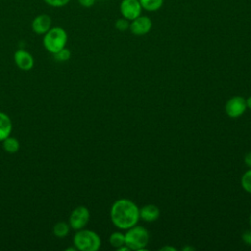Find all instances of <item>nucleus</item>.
<instances>
[{
  "mask_svg": "<svg viewBox=\"0 0 251 251\" xmlns=\"http://www.w3.org/2000/svg\"><path fill=\"white\" fill-rule=\"evenodd\" d=\"M152 27V21L147 16H139L131 21L129 25V30L132 34L141 36L150 31Z\"/></svg>",
  "mask_w": 251,
  "mask_h": 251,
  "instance_id": "obj_8",
  "label": "nucleus"
},
{
  "mask_svg": "<svg viewBox=\"0 0 251 251\" xmlns=\"http://www.w3.org/2000/svg\"><path fill=\"white\" fill-rule=\"evenodd\" d=\"M129 25H130L129 21L123 17V18H120V19H118L116 21L115 27L118 30H120V31H126V30H127L129 28Z\"/></svg>",
  "mask_w": 251,
  "mask_h": 251,
  "instance_id": "obj_19",
  "label": "nucleus"
},
{
  "mask_svg": "<svg viewBox=\"0 0 251 251\" xmlns=\"http://www.w3.org/2000/svg\"><path fill=\"white\" fill-rule=\"evenodd\" d=\"M142 9L148 12L158 11L164 3V0H139Z\"/></svg>",
  "mask_w": 251,
  "mask_h": 251,
  "instance_id": "obj_16",
  "label": "nucleus"
},
{
  "mask_svg": "<svg viewBox=\"0 0 251 251\" xmlns=\"http://www.w3.org/2000/svg\"><path fill=\"white\" fill-rule=\"evenodd\" d=\"M77 2L80 6L84 8H90L95 4L96 0H77Z\"/></svg>",
  "mask_w": 251,
  "mask_h": 251,
  "instance_id": "obj_22",
  "label": "nucleus"
},
{
  "mask_svg": "<svg viewBox=\"0 0 251 251\" xmlns=\"http://www.w3.org/2000/svg\"><path fill=\"white\" fill-rule=\"evenodd\" d=\"M160 209L153 204H147L139 209V219L147 223L155 222L160 217Z\"/></svg>",
  "mask_w": 251,
  "mask_h": 251,
  "instance_id": "obj_11",
  "label": "nucleus"
},
{
  "mask_svg": "<svg viewBox=\"0 0 251 251\" xmlns=\"http://www.w3.org/2000/svg\"><path fill=\"white\" fill-rule=\"evenodd\" d=\"M244 164L250 169L251 168V151L244 156Z\"/></svg>",
  "mask_w": 251,
  "mask_h": 251,
  "instance_id": "obj_23",
  "label": "nucleus"
},
{
  "mask_svg": "<svg viewBox=\"0 0 251 251\" xmlns=\"http://www.w3.org/2000/svg\"><path fill=\"white\" fill-rule=\"evenodd\" d=\"M160 250H162V251H169V250H171V251H176V249L175 247H172V246H164V247L160 248Z\"/></svg>",
  "mask_w": 251,
  "mask_h": 251,
  "instance_id": "obj_24",
  "label": "nucleus"
},
{
  "mask_svg": "<svg viewBox=\"0 0 251 251\" xmlns=\"http://www.w3.org/2000/svg\"><path fill=\"white\" fill-rule=\"evenodd\" d=\"M109 243L112 247L118 249L123 245H126V236L123 232L120 231H115L111 233L109 237Z\"/></svg>",
  "mask_w": 251,
  "mask_h": 251,
  "instance_id": "obj_15",
  "label": "nucleus"
},
{
  "mask_svg": "<svg viewBox=\"0 0 251 251\" xmlns=\"http://www.w3.org/2000/svg\"><path fill=\"white\" fill-rule=\"evenodd\" d=\"M125 236H126V245L130 250H136V251L147 250L146 246L149 242V232L144 226L135 225L130 228L126 229Z\"/></svg>",
  "mask_w": 251,
  "mask_h": 251,
  "instance_id": "obj_4",
  "label": "nucleus"
},
{
  "mask_svg": "<svg viewBox=\"0 0 251 251\" xmlns=\"http://www.w3.org/2000/svg\"><path fill=\"white\" fill-rule=\"evenodd\" d=\"M13 129L11 118L4 112H0V142L10 136Z\"/></svg>",
  "mask_w": 251,
  "mask_h": 251,
  "instance_id": "obj_12",
  "label": "nucleus"
},
{
  "mask_svg": "<svg viewBox=\"0 0 251 251\" xmlns=\"http://www.w3.org/2000/svg\"><path fill=\"white\" fill-rule=\"evenodd\" d=\"M71 230V226L69 223L66 222H58L53 226V234L58 238H64L66 237Z\"/></svg>",
  "mask_w": 251,
  "mask_h": 251,
  "instance_id": "obj_14",
  "label": "nucleus"
},
{
  "mask_svg": "<svg viewBox=\"0 0 251 251\" xmlns=\"http://www.w3.org/2000/svg\"><path fill=\"white\" fill-rule=\"evenodd\" d=\"M110 219L116 227L126 230L137 225L139 221V208L133 201L127 198L118 199L111 206Z\"/></svg>",
  "mask_w": 251,
  "mask_h": 251,
  "instance_id": "obj_1",
  "label": "nucleus"
},
{
  "mask_svg": "<svg viewBox=\"0 0 251 251\" xmlns=\"http://www.w3.org/2000/svg\"><path fill=\"white\" fill-rule=\"evenodd\" d=\"M247 107H246V100L245 98H243L242 96H233L231 98H229L225 106V110L226 115L229 118L232 119H236L239 118L240 116H242L244 114V112L246 111Z\"/></svg>",
  "mask_w": 251,
  "mask_h": 251,
  "instance_id": "obj_6",
  "label": "nucleus"
},
{
  "mask_svg": "<svg viewBox=\"0 0 251 251\" xmlns=\"http://www.w3.org/2000/svg\"><path fill=\"white\" fill-rule=\"evenodd\" d=\"M44 3L53 8H62L67 6L71 0H43Z\"/></svg>",
  "mask_w": 251,
  "mask_h": 251,
  "instance_id": "obj_20",
  "label": "nucleus"
},
{
  "mask_svg": "<svg viewBox=\"0 0 251 251\" xmlns=\"http://www.w3.org/2000/svg\"><path fill=\"white\" fill-rule=\"evenodd\" d=\"M52 27V19L47 14H39L31 22V29L37 35L45 34Z\"/></svg>",
  "mask_w": 251,
  "mask_h": 251,
  "instance_id": "obj_9",
  "label": "nucleus"
},
{
  "mask_svg": "<svg viewBox=\"0 0 251 251\" xmlns=\"http://www.w3.org/2000/svg\"><path fill=\"white\" fill-rule=\"evenodd\" d=\"M14 62L22 71H29L34 66L33 56L25 49H19L14 53Z\"/></svg>",
  "mask_w": 251,
  "mask_h": 251,
  "instance_id": "obj_10",
  "label": "nucleus"
},
{
  "mask_svg": "<svg viewBox=\"0 0 251 251\" xmlns=\"http://www.w3.org/2000/svg\"><path fill=\"white\" fill-rule=\"evenodd\" d=\"M182 250H184V251H186V250H194V247H191V246H189V247H183Z\"/></svg>",
  "mask_w": 251,
  "mask_h": 251,
  "instance_id": "obj_26",
  "label": "nucleus"
},
{
  "mask_svg": "<svg viewBox=\"0 0 251 251\" xmlns=\"http://www.w3.org/2000/svg\"><path fill=\"white\" fill-rule=\"evenodd\" d=\"M73 243L76 250L79 251H97L101 247V238L95 231L82 228L76 230Z\"/></svg>",
  "mask_w": 251,
  "mask_h": 251,
  "instance_id": "obj_2",
  "label": "nucleus"
},
{
  "mask_svg": "<svg viewBox=\"0 0 251 251\" xmlns=\"http://www.w3.org/2000/svg\"><path fill=\"white\" fill-rule=\"evenodd\" d=\"M241 186L242 188L251 194V168L247 170L241 176Z\"/></svg>",
  "mask_w": 251,
  "mask_h": 251,
  "instance_id": "obj_18",
  "label": "nucleus"
},
{
  "mask_svg": "<svg viewBox=\"0 0 251 251\" xmlns=\"http://www.w3.org/2000/svg\"><path fill=\"white\" fill-rule=\"evenodd\" d=\"M246 100V107L249 109V110H251V95L247 98V99H245Z\"/></svg>",
  "mask_w": 251,
  "mask_h": 251,
  "instance_id": "obj_25",
  "label": "nucleus"
},
{
  "mask_svg": "<svg viewBox=\"0 0 251 251\" xmlns=\"http://www.w3.org/2000/svg\"><path fill=\"white\" fill-rule=\"evenodd\" d=\"M68 42V33L61 26H52L45 34H43L42 44L46 51L52 55L62 48L66 47Z\"/></svg>",
  "mask_w": 251,
  "mask_h": 251,
  "instance_id": "obj_3",
  "label": "nucleus"
},
{
  "mask_svg": "<svg viewBox=\"0 0 251 251\" xmlns=\"http://www.w3.org/2000/svg\"><path fill=\"white\" fill-rule=\"evenodd\" d=\"M142 7L139 0H123L120 5V11L124 18L128 21H132L139 17L141 14Z\"/></svg>",
  "mask_w": 251,
  "mask_h": 251,
  "instance_id": "obj_7",
  "label": "nucleus"
},
{
  "mask_svg": "<svg viewBox=\"0 0 251 251\" xmlns=\"http://www.w3.org/2000/svg\"><path fill=\"white\" fill-rule=\"evenodd\" d=\"M241 238L243 240V242L248 245V246H251V230H245L242 235H241Z\"/></svg>",
  "mask_w": 251,
  "mask_h": 251,
  "instance_id": "obj_21",
  "label": "nucleus"
},
{
  "mask_svg": "<svg viewBox=\"0 0 251 251\" xmlns=\"http://www.w3.org/2000/svg\"><path fill=\"white\" fill-rule=\"evenodd\" d=\"M249 224H250V226H251V214H250V217H249Z\"/></svg>",
  "mask_w": 251,
  "mask_h": 251,
  "instance_id": "obj_27",
  "label": "nucleus"
},
{
  "mask_svg": "<svg viewBox=\"0 0 251 251\" xmlns=\"http://www.w3.org/2000/svg\"><path fill=\"white\" fill-rule=\"evenodd\" d=\"M71 56H72V53H71L70 49L67 48V47L62 48L61 50H59V51H57L56 53L53 54L54 59L58 62H66V61L70 60Z\"/></svg>",
  "mask_w": 251,
  "mask_h": 251,
  "instance_id": "obj_17",
  "label": "nucleus"
},
{
  "mask_svg": "<svg viewBox=\"0 0 251 251\" xmlns=\"http://www.w3.org/2000/svg\"><path fill=\"white\" fill-rule=\"evenodd\" d=\"M2 146L3 149L10 154H14L19 151L20 149V142L16 137L13 136H8L2 141Z\"/></svg>",
  "mask_w": 251,
  "mask_h": 251,
  "instance_id": "obj_13",
  "label": "nucleus"
},
{
  "mask_svg": "<svg viewBox=\"0 0 251 251\" xmlns=\"http://www.w3.org/2000/svg\"><path fill=\"white\" fill-rule=\"evenodd\" d=\"M90 220V212L85 206L75 207L69 216V225L71 228L75 230H79L84 228Z\"/></svg>",
  "mask_w": 251,
  "mask_h": 251,
  "instance_id": "obj_5",
  "label": "nucleus"
}]
</instances>
